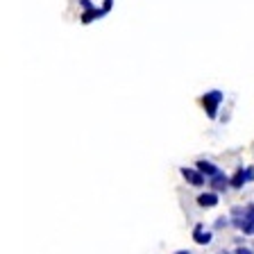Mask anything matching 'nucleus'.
<instances>
[{
  "label": "nucleus",
  "mask_w": 254,
  "mask_h": 254,
  "mask_svg": "<svg viewBox=\"0 0 254 254\" xmlns=\"http://www.w3.org/2000/svg\"><path fill=\"white\" fill-rule=\"evenodd\" d=\"M234 227L238 229H243L245 234H254V204L245 206V211L243 216H238L234 218Z\"/></svg>",
  "instance_id": "2"
},
{
  "label": "nucleus",
  "mask_w": 254,
  "mask_h": 254,
  "mask_svg": "<svg viewBox=\"0 0 254 254\" xmlns=\"http://www.w3.org/2000/svg\"><path fill=\"white\" fill-rule=\"evenodd\" d=\"M245 182H250L248 180V170H236V173H234V177L229 180V184H232L234 189H241Z\"/></svg>",
  "instance_id": "8"
},
{
  "label": "nucleus",
  "mask_w": 254,
  "mask_h": 254,
  "mask_svg": "<svg viewBox=\"0 0 254 254\" xmlns=\"http://www.w3.org/2000/svg\"><path fill=\"white\" fill-rule=\"evenodd\" d=\"M248 180L254 182V168H248Z\"/></svg>",
  "instance_id": "13"
},
{
  "label": "nucleus",
  "mask_w": 254,
  "mask_h": 254,
  "mask_svg": "<svg viewBox=\"0 0 254 254\" xmlns=\"http://www.w3.org/2000/svg\"><path fill=\"white\" fill-rule=\"evenodd\" d=\"M79 2H82V7H84V9H91V7H93V5H91V0H79Z\"/></svg>",
  "instance_id": "12"
},
{
  "label": "nucleus",
  "mask_w": 254,
  "mask_h": 254,
  "mask_svg": "<svg viewBox=\"0 0 254 254\" xmlns=\"http://www.w3.org/2000/svg\"><path fill=\"white\" fill-rule=\"evenodd\" d=\"M222 98H225V95H222V91H209V93L202 95V105H204L206 116H209V118H216L218 116V107H220Z\"/></svg>",
  "instance_id": "1"
},
{
  "label": "nucleus",
  "mask_w": 254,
  "mask_h": 254,
  "mask_svg": "<svg viewBox=\"0 0 254 254\" xmlns=\"http://www.w3.org/2000/svg\"><path fill=\"white\" fill-rule=\"evenodd\" d=\"M211 234L204 232V225H195V229H193V241H195L197 245H209L211 243Z\"/></svg>",
  "instance_id": "4"
},
{
  "label": "nucleus",
  "mask_w": 254,
  "mask_h": 254,
  "mask_svg": "<svg viewBox=\"0 0 254 254\" xmlns=\"http://www.w3.org/2000/svg\"><path fill=\"white\" fill-rule=\"evenodd\" d=\"M182 177H184L189 184H193V186H202V184L206 182V180H204L206 175L200 173L197 168H182Z\"/></svg>",
  "instance_id": "3"
},
{
  "label": "nucleus",
  "mask_w": 254,
  "mask_h": 254,
  "mask_svg": "<svg viewBox=\"0 0 254 254\" xmlns=\"http://www.w3.org/2000/svg\"><path fill=\"white\" fill-rule=\"evenodd\" d=\"M195 168L200 170V173H204L206 177H216V175L220 173V168H218V166H213L211 161H204V159H202V161H197Z\"/></svg>",
  "instance_id": "7"
},
{
  "label": "nucleus",
  "mask_w": 254,
  "mask_h": 254,
  "mask_svg": "<svg viewBox=\"0 0 254 254\" xmlns=\"http://www.w3.org/2000/svg\"><path fill=\"white\" fill-rule=\"evenodd\" d=\"M216 227L220 229V227H227V220H225V218H218L216 220Z\"/></svg>",
  "instance_id": "10"
},
{
  "label": "nucleus",
  "mask_w": 254,
  "mask_h": 254,
  "mask_svg": "<svg viewBox=\"0 0 254 254\" xmlns=\"http://www.w3.org/2000/svg\"><path fill=\"white\" fill-rule=\"evenodd\" d=\"M197 204L204 206V209L216 206L218 204V193H216V190H211V193H202V195H197Z\"/></svg>",
  "instance_id": "5"
},
{
  "label": "nucleus",
  "mask_w": 254,
  "mask_h": 254,
  "mask_svg": "<svg viewBox=\"0 0 254 254\" xmlns=\"http://www.w3.org/2000/svg\"><path fill=\"white\" fill-rule=\"evenodd\" d=\"M209 184H211V189L216 190V193H218V190H227V186H232V184H229V180L225 177V173H218L216 177H211V182H209Z\"/></svg>",
  "instance_id": "6"
},
{
  "label": "nucleus",
  "mask_w": 254,
  "mask_h": 254,
  "mask_svg": "<svg viewBox=\"0 0 254 254\" xmlns=\"http://www.w3.org/2000/svg\"><path fill=\"white\" fill-rule=\"evenodd\" d=\"M236 254H254V252H252L250 248H238V250H236Z\"/></svg>",
  "instance_id": "11"
},
{
  "label": "nucleus",
  "mask_w": 254,
  "mask_h": 254,
  "mask_svg": "<svg viewBox=\"0 0 254 254\" xmlns=\"http://www.w3.org/2000/svg\"><path fill=\"white\" fill-rule=\"evenodd\" d=\"M175 254H190L189 250H180V252H175Z\"/></svg>",
  "instance_id": "15"
},
{
  "label": "nucleus",
  "mask_w": 254,
  "mask_h": 254,
  "mask_svg": "<svg viewBox=\"0 0 254 254\" xmlns=\"http://www.w3.org/2000/svg\"><path fill=\"white\" fill-rule=\"evenodd\" d=\"M100 16H105V9H95V7H91V9H86L84 14H82V23H91L93 18H100Z\"/></svg>",
  "instance_id": "9"
},
{
  "label": "nucleus",
  "mask_w": 254,
  "mask_h": 254,
  "mask_svg": "<svg viewBox=\"0 0 254 254\" xmlns=\"http://www.w3.org/2000/svg\"><path fill=\"white\" fill-rule=\"evenodd\" d=\"M102 9H105V14L111 9V0H105V7H102Z\"/></svg>",
  "instance_id": "14"
}]
</instances>
